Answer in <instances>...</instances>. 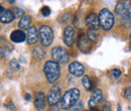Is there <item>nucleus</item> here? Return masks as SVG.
Instances as JSON below:
<instances>
[{"mask_svg": "<svg viewBox=\"0 0 131 111\" xmlns=\"http://www.w3.org/2000/svg\"><path fill=\"white\" fill-rule=\"evenodd\" d=\"M24 98H25V100H26V101H29V100L31 99V96H30V94H28V93H27V94H25Z\"/></svg>", "mask_w": 131, "mask_h": 111, "instance_id": "33", "label": "nucleus"}, {"mask_svg": "<svg viewBox=\"0 0 131 111\" xmlns=\"http://www.w3.org/2000/svg\"><path fill=\"white\" fill-rule=\"evenodd\" d=\"M49 111H60V109H59V107L57 105H52V106H50Z\"/></svg>", "mask_w": 131, "mask_h": 111, "instance_id": "32", "label": "nucleus"}, {"mask_svg": "<svg viewBox=\"0 0 131 111\" xmlns=\"http://www.w3.org/2000/svg\"><path fill=\"white\" fill-rule=\"evenodd\" d=\"M75 36H76V31L73 26H66L63 33V38L64 43L68 47H72L74 42H75Z\"/></svg>", "mask_w": 131, "mask_h": 111, "instance_id": "8", "label": "nucleus"}, {"mask_svg": "<svg viewBox=\"0 0 131 111\" xmlns=\"http://www.w3.org/2000/svg\"><path fill=\"white\" fill-rule=\"evenodd\" d=\"M111 76L114 78V79H118L120 76H121V71L119 69H112L111 72H110Z\"/></svg>", "mask_w": 131, "mask_h": 111, "instance_id": "25", "label": "nucleus"}, {"mask_svg": "<svg viewBox=\"0 0 131 111\" xmlns=\"http://www.w3.org/2000/svg\"><path fill=\"white\" fill-rule=\"evenodd\" d=\"M9 67H10V69L13 71V72H17V71H19L20 70V65L19 63L17 62L16 60H11L10 61V63H9Z\"/></svg>", "mask_w": 131, "mask_h": 111, "instance_id": "23", "label": "nucleus"}, {"mask_svg": "<svg viewBox=\"0 0 131 111\" xmlns=\"http://www.w3.org/2000/svg\"><path fill=\"white\" fill-rule=\"evenodd\" d=\"M8 53H9L8 51H6L5 48H3L0 47V59H4V58H6V56H7Z\"/></svg>", "mask_w": 131, "mask_h": 111, "instance_id": "30", "label": "nucleus"}, {"mask_svg": "<svg viewBox=\"0 0 131 111\" xmlns=\"http://www.w3.org/2000/svg\"><path fill=\"white\" fill-rule=\"evenodd\" d=\"M129 41H130V48H131V33L130 35H129Z\"/></svg>", "mask_w": 131, "mask_h": 111, "instance_id": "36", "label": "nucleus"}, {"mask_svg": "<svg viewBox=\"0 0 131 111\" xmlns=\"http://www.w3.org/2000/svg\"><path fill=\"white\" fill-rule=\"evenodd\" d=\"M78 48L84 54H89L93 48V42L86 34L82 33L78 38Z\"/></svg>", "mask_w": 131, "mask_h": 111, "instance_id": "6", "label": "nucleus"}, {"mask_svg": "<svg viewBox=\"0 0 131 111\" xmlns=\"http://www.w3.org/2000/svg\"><path fill=\"white\" fill-rule=\"evenodd\" d=\"M130 5H131L130 3L129 2H126V1H120V2H118L117 5H116V7H115L116 14L118 16H120V17H122V16L126 13V11L128 10V8H129Z\"/></svg>", "mask_w": 131, "mask_h": 111, "instance_id": "15", "label": "nucleus"}, {"mask_svg": "<svg viewBox=\"0 0 131 111\" xmlns=\"http://www.w3.org/2000/svg\"><path fill=\"white\" fill-rule=\"evenodd\" d=\"M87 36L93 42V43H96L99 38V34L97 31H94V29H88L87 32Z\"/></svg>", "mask_w": 131, "mask_h": 111, "instance_id": "21", "label": "nucleus"}, {"mask_svg": "<svg viewBox=\"0 0 131 111\" xmlns=\"http://www.w3.org/2000/svg\"><path fill=\"white\" fill-rule=\"evenodd\" d=\"M123 95H124V97H125L127 100H130L131 101V87H127V88L124 89Z\"/></svg>", "mask_w": 131, "mask_h": 111, "instance_id": "28", "label": "nucleus"}, {"mask_svg": "<svg viewBox=\"0 0 131 111\" xmlns=\"http://www.w3.org/2000/svg\"><path fill=\"white\" fill-rule=\"evenodd\" d=\"M40 12L43 16H49L51 13V10L49 6H43L41 9H40Z\"/></svg>", "mask_w": 131, "mask_h": 111, "instance_id": "27", "label": "nucleus"}, {"mask_svg": "<svg viewBox=\"0 0 131 111\" xmlns=\"http://www.w3.org/2000/svg\"><path fill=\"white\" fill-rule=\"evenodd\" d=\"M43 73L47 77V80L49 84L56 83L61 76V68L60 65L54 61H48L45 64Z\"/></svg>", "mask_w": 131, "mask_h": 111, "instance_id": "1", "label": "nucleus"}, {"mask_svg": "<svg viewBox=\"0 0 131 111\" xmlns=\"http://www.w3.org/2000/svg\"><path fill=\"white\" fill-rule=\"evenodd\" d=\"M80 96H81L80 90L77 89V88H73V89L68 90L65 94H64L62 100H61L62 109H64V110L71 109L79 101Z\"/></svg>", "mask_w": 131, "mask_h": 111, "instance_id": "2", "label": "nucleus"}, {"mask_svg": "<svg viewBox=\"0 0 131 111\" xmlns=\"http://www.w3.org/2000/svg\"><path fill=\"white\" fill-rule=\"evenodd\" d=\"M15 16H14V13L12 10L10 9H5L3 12L0 13V21L2 23H10L14 20Z\"/></svg>", "mask_w": 131, "mask_h": 111, "instance_id": "16", "label": "nucleus"}, {"mask_svg": "<svg viewBox=\"0 0 131 111\" xmlns=\"http://www.w3.org/2000/svg\"><path fill=\"white\" fill-rule=\"evenodd\" d=\"M47 98L43 92H37L35 94V98H34V106L37 110L41 111L46 108L47 105Z\"/></svg>", "mask_w": 131, "mask_h": 111, "instance_id": "13", "label": "nucleus"}, {"mask_svg": "<svg viewBox=\"0 0 131 111\" xmlns=\"http://www.w3.org/2000/svg\"><path fill=\"white\" fill-rule=\"evenodd\" d=\"M4 106H5V108H7V109H9V110H12V111L16 110V108H15L14 104H13L11 101H8L7 103H5V104H4Z\"/></svg>", "mask_w": 131, "mask_h": 111, "instance_id": "29", "label": "nucleus"}, {"mask_svg": "<svg viewBox=\"0 0 131 111\" xmlns=\"http://www.w3.org/2000/svg\"><path fill=\"white\" fill-rule=\"evenodd\" d=\"M85 111H88V110H85Z\"/></svg>", "mask_w": 131, "mask_h": 111, "instance_id": "38", "label": "nucleus"}, {"mask_svg": "<svg viewBox=\"0 0 131 111\" xmlns=\"http://www.w3.org/2000/svg\"><path fill=\"white\" fill-rule=\"evenodd\" d=\"M102 111H112L111 110V105L109 102H105L103 107H102Z\"/></svg>", "mask_w": 131, "mask_h": 111, "instance_id": "31", "label": "nucleus"}, {"mask_svg": "<svg viewBox=\"0 0 131 111\" xmlns=\"http://www.w3.org/2000/svg\"><path fill=\"white\" fill-rule=\"evenodd\" d=\"M13 11H15V12H13L15 17H20V18H21L22 16L25 15V14H24V11H23L22 9H20V8H17V7H15V8L13 9Z\"/></svg>", "mask_w": 131, "mask_h": 111, "instance_id": "26", "label": "nucleus"}, {"mask_svg": "<svg viewBox=\"0 0 131 111\" xmlns=\"http://www.w3.org/2000/svg\"><path fill=\"white\" fill-rule=\"evenodd\" d=\"M61 88L58 85H54L51 87V89L49 91V94L47 97V100L49 102V104L50 106L52 105H57L60 101H61Z\"/></svg>", "mask_w": 131, "mask_h": 111, "instance_id": "7", "label": "nucleus"}, {"mask_svg": "<svg viewBox=\"0 0 131 111\" xmlns=\"http://www.w3.org/2000/svg\"><path fill=\"white\" fill-rule=\"evenodd\" d=\"M72 17H73V15L70 12H66V13H64L63 15L60 17V22L62 24H67V23H69L72 20Z\"/></svg>", "mask_w": 131, "mask_h": 111, "instance_id": "22", "label": "nucleus"}, {"mask_svg": "<svg viewBox=\"0 0 131 111\" xmlns=\"http://www.w3.org/2000/svg\"><path fill=\"white\" fill-rule=\"evenodd\" d=\"M4 10H5V9H4V8H3L2 6H1V4H0V13H1V12H3Z\"/></svg>", "mask_w": 131, "mask_h": 111, "instance_id": "34", "label": "nucleus"}, {"mask_svg": "<svg viewBox=\"0 0 131 111\" xmlns=\"http://www.w3.org/2000/svg\"><path fill=\"white\" fill-rule=\"evenodd\" d=\"M32 55L36 60L39 61V60H41L42 58H45V56H46V52L40 48V47H35L34 49L32 51Z\"/></svg>", "mask_w": 131, "mask_h": 111, "instance_id": "19", "label": "nucleus"}, {"mask_svg": "<svg viewBox=\"0 0 131 111\" xmlns=\"http://www.w3.org/2000/svg\"><path fill=\"white\" fill-rule=\"evenodd\" d=\"M86 21V25L89 27V29H94V31H98L99 26V18L98 15L95 13H90L85 19Z\"/></svg>", "mask_w": 131, "mask_h": 111, "instance_id": "11", "label": "nucleus"}, {"mask_svg": "<svg viewBox=\"0 0 131 111\" xmlns=\"http://www.w3.org/2000/svg\"><path fill=\"white\" fill-rule=\"evenodd\" d=\"M118 111H121V106L118 104Z\"/></svg>", "mask_w": 131, "mask_h": 111, "instance_id": "35", "label": "nucleus"}, {"mask_svg": "<svg viewBox=\"0 0 131 111\" xmlns=\"http://www.w3.org/2000/svg\"><path fill=\"white\" fill-rule=\"evenodd\" d=\"M82 84L87 91H91V90L93 89V83H92V81L90 79V77L87 76V75H84V76H83Z\"/></svg>", "mask_w": 131, "mask_h": 111, "instance_id": "18", "label": "nucleus"}, {"mask_svg": "<svg viewBox=\"0 0 131 111\" xmlns=\"http://www.w3.org/2000/svg\"><path fill=\"white\" fill-rule=\"evenodd\" d=\"M30 24H31V17L29 15H24L19 19L18 27L21 31H23V29H27L28 31V28L30 27Z\"/></svg>", "mask_w": 131, "mask_h": 111, "instance_id": "17", "label": "nucleus"}, {"mask_svg": "<svg viewBox=\"0 0 131 111\" xmlns=\"http://www.w3.org/2000/svg\"><path fill=\"white\" fill-rule=\"evenodd\" d=\"M10 39L15 43V44H19V43H23L26 39V35L25 33L22 32L21 29H15L11 32L10 34Z\"/></svg>", "mask_w": 131, "mask_h": 111, "instance_id": "14", "label": "nucleus"}, {"mask_svg": "<svg viewBox=\"0 0 131 111\" xmlns=\"http://www.w3.org/2000/svg\"><path fill=\"white\" fill-rule=\"evenodd\" d=\"M83 107H84V104H83L82 101H78L70 111H83Z\"/></svg>", "mask_w": 131, "mask_h": 111, "instance_id": "24", "label": "nucleus"}, {"mask_svg": "<svg viewBox=\"0 0 131 111\" xmlns=\"http://www.w3.org/2000/svg\"><path fill=\"white\" fill-rule=\"evenodd\" d=\"M38 35H39L40 44L43 47H49L53 41V32L51 27L48 25H41L38 28Z\"/></svg>", "mask_w": 131, "mask_h": 111, "instance_id": "4", "label": "nucleus"}, {"mask_svg": "<svg viewBox=\"0 0 131 111\" xmlns=\"http://www.w3.org/2000/svg\"><path fill=\"white\" fill-rule=\"evenodd\" d=\"M51 57L58 64H67L70 60L69 53L63 47H54L51 49Z\"/></svg>", "mask_w": 131, "mask_h": 111, "instance_id": "5", "label": "nucleus"}, {"mask_svg": "<svg viewBox=\"0 0 131 111\" xmlns=\"http://www.w3.org/2000/svg\"><path fill=\"white\" fill-rule=\"evenodd\" d=\"M99 24L100 27L103 28L104 31H111V28L114 25V15L113 13L107 9V8H103L100 12H99Z\"/></svg>", "mask_w": 131, "mask_h": 111, "instance_id": "3", "label": "nucleus"}, {"mask_svg": "<svg viewBox=\"0 0 131 111\" xmlns=\"http://www.w3.org/2000/svg\"><path fill=\"white\" fill-rule=\"evenodd\" d=\"M69 72L75 77H83L85 73V67L79 62H73L69 65Z\"/></svg>", "mask_w": 131, "mask_h": 111, "instance_id": "10", "label": "nucleus"}, {"mask_svg": "<svg viewBox=\"0 0 131 111\" xmlns=\"http://www.w3.org/2000/svg\"><path fill=\"white\" fill-rule=\"evenodd\" d=\"M102 100H103V93H102V90H101V89H98V88L95 89V90H93L92 96H91V98L89 99V102H88L89 107H90L91 109L96 108V106L98 105Z\"/></svg>", "mask_w": 131, "mask_h": 111, "instance_id": "9", "label": "nucleus"}, {"mask_svg": "<svg viewBox=\"0 0 131 111\" xmlns=\"http://www.w3.org/2000/svg\"><path fill=\"white\" fill-rule=\"evenodd\" d=\"M121 18L123 19V22H124L125 26L128 27V28H130L131 27V5L129 6L128 10L126 11V13L122 16Z\"/></svg>", "mask_w": 131, "mask_h": 111, "instance_id": "20", "label": "nucleus"}, {"mask_svg": "<svg viewBox=\"0 0 131 111\" xmlns=\"http://www.w3.org/2000/svg\"><path fill=\"white\" fill-rule=\"evenodd\" d=\"M39 38V35H38V31L36 27L34 26H30L27 31V33H26V42L29 46H33L37 43Z\"/></svg>", "mask_w": 131, "mask_h": 111, "instance_id": "12", "label": "nucleus"}, {"mask_svg": "<svg viewBox=\"0 0 131 111\" xmlns=\"http://www.w3.org/2000/svg\"><path fill=\"white\" fill-rule=\"evenodd\" d=\"M128 108L131 110V101H130V103H129V106H128Z\"/></svg>", "mask_w": 131, "mask_h": 111, "instance_id": "37", "label": "nucleus"}]
</instances>
